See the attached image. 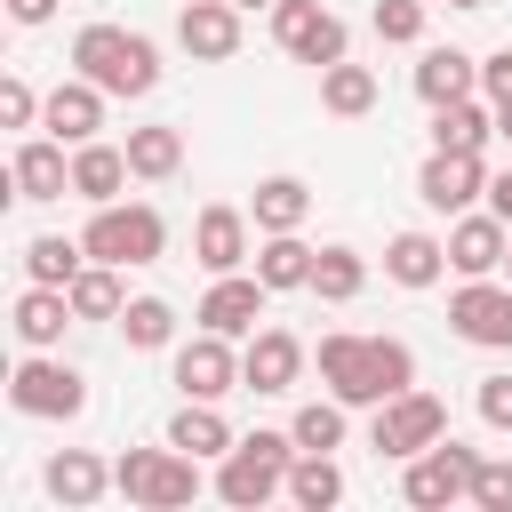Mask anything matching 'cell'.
I'll list each match as a JSON object with an SVG mask.
<instances>
[{
	"instance_id": "28",
	"label": "cell",
	"mask_w": 512,
	"mask_h": 512,
	"mask_svg": "<svg viewBox=\"0 0 512 512\" xmlns=\"http://www.w3.org/2000/svg\"><path fill=\"white\" fill-rule=\"evenodd\" d=\"M248 216H256V232H304V216H312V184H304V176H264L256 200H248Z\"/></svg>"
},
{
	"instance_id": "20",
	"label": "cell",
	"mask_w": 512,
	"mask_h": 512,
	"mask_svg": "<svg viewBox=\"0 0 512 512\" xmlns=\"http://www.w3.org/2000/svg\"><path fill=\"white\" fill-rule=\"evenodd\" d=\"M40 488H48L64 512H88V504H104V488H112V464H104L96 448H56V456L40 464Z\"/></svg>"
},
{
	"instance_id": "19",
	"label": "cell",
	"mask_w": 512,
	"mask_h": 512,
	"mask_svg": "<svg viewBox=\"0 0 512 512\" xmlns=\"http://www.w3.org/2000/svg\"><path fill=\"white\" fill-rule=\"evenodd\" d=\"M8 184H16V200H64V192H72V152H64V136H24L16 160H8Z\"/></svg>"
},
{
	"instance_id": "14",
	"label": "cell",
	"mask_w": 512,
	"mask_h": 512,
	"mask_svg": "<svg viewBox=\"0 0 512 512\" xmlns=\"http://www.w3.org/2000/svg\"><path fill=\"white\" fill-rule=\"evenodd\" d=\"M504 248H512V224H504L496 208H464V216H448V272L488 280V272H504Z\"/></svg>"
},
{
	"instance_id": "2",
	"label": "cell",
	"mask_w": 512,
	"mask_h": 512,
	"mask_svg": "<svg viewBox=\"0 0 512 512\" xmlns=\"http://www.w3.org/2000/svg\"><path fill=\"white\" fill-rule=\"evenodd\" d=\"M72 72H88L104 96H152L160 88V48L128 24H80L72 32Z\"/></svg>"
},
{
	"instance_id": "38",
	"label": "cell",
	"mask_w": 512,
	"mask_h": 512,
	"mask_svg": "<svg viewBox=\"0 0 512 512\" xmlns=\"http://www.w3.org/2000/svg\"><path fill=\"white\" fill-rule=\"evenodd\" d=\"M472 504H480V512H512V456H480V472H472Z\"/></svg>"
},
{
	"instance_id": "21",
	"label": "cell",
	"mask_w": 512,
	"mask_h": 512,
	"mask_svg": "<svg viewBox=\"0 0 512 512\" xmlns=\"http://www.w3.org/2000/svg\"><path fill=\"white\" fill-rule=\"evenodd\" d=\"M40 128H48V136H64V144H88V136L104 128V88H96L88 72L56 80V88H48V104H40Z\"/></svg>"
},
{
	"instance_id": "30",
	"label": "cell",
	"mask_w": 512,
	"mask_h": 512,
	"mask_svg": "<svg viewBox=\"0 0 512 512\" xmlns=\"http://www.w3.org/2000/svg\"><path fill=\"white\" fill-rule=\"evenodd\" d=\"M288 504H296V512H328V504H344V472H336V456L296 448V464H288Z\"/></svg>"
},
{
	"instance_id": "23",
	"label": "cell",
	"mask_w": 512,
	"mask_h": 512,
	"mask_svg": "<svg viewBox=\"0 0 512 512\" xmlns=\"http://www.w3.org/2000/svg\"><path fill=\"white\" fill-rule=\"evenodd\" d=\"M488 136H496V104L488 96L432 104V152H488Z\"/></svg>"
},
{
	"instance_id": "39",
	"label": "cell",
	"mask_w": 512,
	"mask_h": 512,
	"mask_svg": "<svg viewBox=\"0 0 512 512\" xmlns=\"http://www.w3.org/2000/svg\"><path fill=\"white\" fill-rule=\"evenodd\" d=\"M472 408H480V424H488V432H512V368H496V376H480V392H472Z\"/></svg>"
},
{
	"instance_id": "25",
	"label": "cell",
	"mask_w": 512,
	"mask_h": 512,
	"mask_svg": "<svg viewBox=\"0 0 512 512\" xmlns=\"http://www.w3.org/2000/svg\"><path fill=\"white\" fill-rule=\"evenodd\" d=\"M312 264H320V248H312L304 232H264V240H256V280H264L272 296L312 288Z\"/></svg>"
},
{
	"instance_id": "10",
	"label": "cell",
	"mask_w": 512,
	"mask_h": 512,
	"mask_svg": "<svg viewBox=\"0 0 512 512\" xmlns=\"http://www.w3.org/2000/svg\"><path fill=\"white\" fill-rule=\"evenodd\" d=\"M448 328L464 336V344H480V352H512V280H464L456 296H448Z\"/></svg>"
},
{
	"instance_id": "26",
	"label": "cell",
	"mask_w": 512,
	"mask_h": 512,
	"mask_svg": "<svg viewBox=\"0 0 512 512\" xmlns=\"http://www.w3.org/2000/svg\"><path fill=\"white\" fill-rule=\"evenodd\" d=\"M416 96H424V104L480 96V56H464V48H424V56H416Z\"/></svg>"
},
{
	"instance_id": "9",
	"label": "cell",
	"mask_w": 512,
	"mask_h": 512,
	"mask_svg": "<svg viewBox=\"0 0 512 512\" xmlns=\"http://www.w3.org/2000/svg\"><path fill=\"white\" fill-rule=\"evenodd\" d=\"M272 40H280L296 64H312V72H328V64H344V56H352L344 16H336V8H320V0H272Z\"/></svg>"
},
{
	"instance_id": "35",
	"label": "cell",
	"mask_w": 512,
	"mask_h": 512,
	"mask_svg": "<svg viewBox=\"0 0 512 512\" xmlns=\"http://www.w3.org/2000/svg\"><path fill=\"white\" fill-rule=\"evenodd\" d=\"M120 336H128V352H168L176 344V304L168 296H128Z\"/></svg>"
},
{
	"instance_id": "11",
	"label": "cell",
	"mask_w": 512,
	"mask_h": 512,
	"mask_svg": "<svg viewBox=\"0 0 512 512\" xmlns=\"http://www.w3.org/2000/svg\"><path fill=\"white\" fill-rule=\"evenodd\" d=\"M168 368H176V392H184V400H224V392H248V384H240V352H232V336H216V328L184 336Z\"/></svg>"
},
{
	"instance_id": "46",
	"label": "cell",
	"mask_w": 512,
	"mask_h": 512,
	"mask_svg": "<svg viewBox=\"0 0 512 512\" xmlns=\"http://www.w3.org/2000/svg\"><path fill=\"white\" fill-rule=\"evenodd\" d=\"M232 8H272V0H232Z\"/></svg>"
},
{
	"instance_id": "13",
	"label": "cell",
	"mask_w": 512,
	"mask_h": 512,
	"mask_svg": "<svg viewBox=\"0 0 512 512\" xmlns=\"http://www.w3.org/2000/svg\"><path fill=\"white\" fill-rule=\"evenodd\" d=\"M256 216L248 208H232V200H216V208H200L192 216V256H200V272L216 280V272H248V256H256Z\"/></svg>"
},
{
	"instance_id": "5",
	"label": "cell",
	"mask_w": 512,
	"mask_h": 512,
	"mask_svg": "<svg viewBox=\"0 0 512 512\" xmlns=\"http://www.w3.org/2000/svg\"><path fill=\"white\" fill-rule=\"evenodd\" d=\"M80 240H88L96 264H120V272H128V264H160V256H168V216H160L152 200H104Z\"/></svg>"
},
{
	"instance_id": "31",
	"label": "cell",
	"mask_w": 512,
	"mask_h": 512,
	"mask_svg": "<svg viewBox=\"0 0 512 512\" xmlns=\"http://www.w3.org/2000/svg\"><path fill=\"white\" fill-rule=\"evenodd\" d=\"M88 264V240H64V232H32L24 240V280H48V288H72Z\"/></svg>"
},
{
	"instance_id": "29",
	"label": "cell",
	"mask_w": 512,
	"mask_h": 512,
	"mask_svg": "<svg viewBox=\"0 0 512 512\" xmlns=\"http://www.w3.org/2000/svg\"><path fill=\"white\" fill-rule=\"evenodd\" d=\"M168 440H176L184 456H200V464H208V456H224L240 432L224 424V408H216V400H184V408L168 416Z\"/></svg>"
},
{
	"instance_id": "15",
	"label": "cell",
	"mask_w": 512,
	"mask_h": 512,
	"mask_svg": "<svg viewBox=\"0 0 512 512\" xmlns=\"http://www.w3.org/2000/svg\"><path fill=\"white\" fill-rule=\"evenodd\" d=\"M264 304H272V288H264V280H256V272H216V280H208V296H200V312H192V320H200V328H216V336H232V344H240V336H256V320H264Z\"/></svg>"
},
{
	"instance_id": "16",
	"label": "cell",
	"mask_w": 512,
	"mask_h": 512,
	"mask_svg": "<svg viewBox=\"0 0 512 512\" xmlns=\"http://www.w3.org/2000/svg\"><path fill=\"white\" fill-rule=\"evenodd\" d=\"M240 16L248 8H232V0H184L176 8V48L192 64H232L240 56Z\"/></svg>"
},
{
	"instance_id": "47",
	"label": "cell",
	"mask_w": 512,
	"mask_h": 512,
	"mask_svg": "<svg viewBox=\"0 0 512 512\" xmlns=\"http://www.w3.org/2000/svg\"><path fill=\"white\" fill-rule=\"evenodd\" d=\"M504 280H512V248H504Z\"/></svg>"
},
{
	"instance_id": "36",
	"label": "cell",
	"mask_w": 512,
	"mask_h": 512,
	"mask_svg": "<svg viewBox=\"0 0 512 512\" xmlns=\"http://www.w3.org/2000/svg\"><path fill=\"white\" fill-rule=\"evenodd\" d=\"M288 432H296V448L336 456V448H344V400H336V392H328V400H304V408L288 416Z\"/></svg>"
},
{
	"instance_id": "18",
	"label": "cell",
	"mask_w": 512,
	"mask_h": 512,
	"mask_svg": "<svg viewBox=\"0 0 512 512\" xmlns=\"http://www.w3.org/2000/svg\"><path fill=\"white\" fill-rule=\"evenodd\" d=\"M296 376H304V344L288 336V328H256L248 344H240V384L248 392H296Z\"/></svg>"
},
{
	"instance_id": "7",
	"label": "cell",
	"mask_w": 512,
	"mask_h": 512,
	"mask_svg": "<svg viewBox=\"0 0 512 512\" xmlns=\"http://www.w3.org/2000/svg\"><path fill=\"white\" fill-rule=\"evenodd\" d=\"M432 440H448V400H440V392H424V384L392 392V400L368 416V448H376V456H392V464L424 456Z\"/></svg>"
},
{
	"instance_id": "24",
	"label": "cell",
	"mask_w": 512,
	"mask_h": 512,
	"mask_svg": "<svg viewBox=\"0 0 512 512\" xmlns=\"http://www.w3.org/2000/svg\"><path fill=\"white\" fill-rule=\"evenodd\" d=\"M448 272V240L440 232H392L384 240V280L392 288H432Z\"/></svg>"
},
{
	"instance_id": "6",
	"label": "cell",
	"mask_w": 512,
	"mask_h": 512,
	"mask_svg": "<svg viewBox=\"0 0 512 512\" xmlns=\"http://www.w3.org/2000/svg\"><path fill=\"white\" fill-rule=\"evenodd\" d=\"M8 408L16 416H40V424H72L88 408V376L72 360H56V352H24L8 368Z\"/></svg>"
},
{
	"instance_id": "37",
	"label": "cell",
	"mask_w": 512,
	"mask_h": 512,
	"mask_svg": "<svg viewBox=\"0 0 512 512\" xmlns=\"http://www.w3.org/2000/svg\"><path fill=\"white\" fill-rule=\"evenodd\" d=\"M424 16H432V0H376L368 24H376L384 48H416V40H424Z\"/></svg>"
},
{
	"instance_id": "17",
	"label": "cell",
	"mask_w": 512,
	"mask_h": 512,
	"mask_svg": "<svg viewBox=\"0 0 512 512\" xmlns=\"http://www.w3.org/2000/svg\"><path fill=\"white\" fill-rule=\"evenodd\" d=\"M72 320H80V312H72V288H48V280H24L16 312H8V328H16L24 352H56Z\"/></svg>"
},
{
	"instance_id": "1",
	"label": "cell",
	"mask_w": 512,
	"mask_h": 512,
	"mask_svg": "<svg viewBox=\"0 0 512 512\" xmlns=\"http://www.w3.org/2000/svg\"><path fill=\"white\" fill-rule=\"evenodd\" d=\"M320 376H328V392L344 408H384L392 392L416 384V352L400 336H352V328H336V336H320Z\"/></svg>"
},
{
	"instance_id": "45",
	"label": "cell",
	"mask_w": 512,
	"mask_h": 512,
	"mask_svg": "<svg viewBox=\"0 0 512 512\" xmlns=\"http://www.w3.org/2000/svg\"><path fill=\"white\" fill-rule=\"evenodd\" d=\"M432 8H488V0H432Z\"/></svg>"
},
{
	"instance_id": "27",
	"label": "cell",
	"mask_w": 512,
	"mask_h": 512,
	"mask_svg": "<svg viewBox=\"0 0 512 512\" xmlns=\"http://www.w3.org/2000/svg\"><path fill=\"white\" fill-rule=\"evenodd\" d=\"M128 168H136V184H168L184 168V128H168V120L128 128Z\"/></svg>"
},
{
	"instance_id": "32",
	"label": "cell",
	"mask_w": 512,
	"mask_h": 512,
	"mask_svg": "<svg viewBox=\"0 0 512 512\" xmlns=\"http://www.w3.org/2000/svg\"><path fill=\"white\" fill-rule=\"evenodd\" d=\"M360 288H368V256L344 248V240H328L320 264H312V296H320V304H352Z\"/></svg>"
},
{
	"instance_id": "4",
	"label": "cell",
	"mask_w": 512,
	"mask_h": 512,
	"mask_svg": "<svg viewBox=\"0 0 512 512\" xmlns=\"http://www.w3.org/2000/svg\"><path fill=\"white\" fill-rule=\"evenodd\" d=\"M112 488H120L136 512H184V504H192L200 488H216V480H200V456H184V448L168 440V448H120Z\"/></svg>"
},
{
	"instance_id": "12",
	"label": "cell",
	"mask_w": 512,
	"mask_h": 512,
	"mask_svg": "<svg viewBox=\"0 0 512 512\" xmlns=\"http://www.w3.org/2000/svg\"><path fill=\"white\" fill-rule=\"evenodd\" d=\"M416 200H424L432 216H464L472 200H488V160H480V152H424Z\"/></svg>"
},
{
	"instance_id": "40",
	"label": "cell",
	"mask_w": 512,
	"mask_h": 512,
	"mask_svg": "<svg viewBox=\"0 0 512 512\" xmlns=\"http://www.w3.org/2000/svg\"><path fill=\"white\" fill-rule=\"evenodd\" d=\"M40 104H48V96H32V80H24V72H8V80H0V128H32V120H40Z\"/></svg>"
},
{
	"instance_id": "34",
	"label": "cell",
	"mask_w": 512,
	"mask_h": 512,
	"mask_svg": "<svg viewBox=\"0 0 512 512\" xmlns=\"http://www.w3.org/2000/svg\"><path fill=\"white\" fill-rule=\"evenodd\" d=\"M72 312L80 320H120L128 312V288H120V264H80V280H72Z\"/></svg>"
},
{
	"instance_id": "8",
	"label": "cell",
	"mask_w": 512,
	"mask_h": 512,
	"mask_svg": "<svg viewBox=\"0 0 512 512\" xmlns=\"http://www.w3.org/2000/svg\"><path fill=\"white\" fill-rule=\"evenodd\" d=\"M472 472H480V448L432 440L424 456L400 464V496H408L416 512H448V504H472Z\"/></svg>"
},
{
	"instance_id": "22",
	"label": "cell",
	"mask_w": 512,
	"mask_h": 512,
	"mask_svg": "<svg viewBox=\"0 0 512 512\" xmlns=\"http://www.w3.org/2000/svg\"><path fill=\"white\" fill-rule=\"evenodd\" d=\"M128 176H136V168H128V144H104V136L72 144V192H80L88 208L120 200V184H128Z\"/></svg>"
},
{
	"instance_id": "43",
	"label": "cell",
	"mask_w": 512,
	"mask_h": 512,
	"mask_svg": "<svg viewBox=\"0 0 512 512\" xmlns=\"http://www.w3.org/2000/svg\"><path fill=\"white\" fill-rule=\"evenodd\" d=\"M488 208L512 224V168H496V176H488Z\"/></svg>"
},
{
	"instance_id": "42",
	"label": "cell",
	"mask_w": 512,
	"mask_h": 512,
	"mask_svg": "<svg viewBox=\"0 0 512 512\" xmlns=\"http://www.w3.org/2000/svg\"><path fill=\"white\" fill-rule=\"evenodd\" d=\"M8 16L32 32V24H48V16H56V0H8Z\"/></svg>"
},
{
	"instance_id": "3",
	"label": "cell",
	"mask_w": 512,
	"mask_h": 512,
	"mask_svg": "<svg viewBox=\"0 0 512 512\" xmlns=\"http://www.w3.org/2000/svg\"><path fill=\"white\" fill-rule=\"evenodd\" d=\"M288 464H296V432H240L216 456V496L232 512H264L272 496H288Z\"/></svg>"
},
{
	"instance_id": "44",
	"label": "cell",
	"mask_w": 512,
	"mask_h": 512,
	"mask_svg": "<svg viewBox=\"0 0 512 512\" xmlns=\"http://www.w3.org/2000/svg\"><path fill=\"white\" fill-rule=\"evenodd\" d=\"M496 136H504V144H512V104H496Z\"/></svg>"
},
{
	"instance_id": "41",
	"label": "cell",
	"mask_w": 512,
	"mask_h": 512,
	"mask_svg": "<svg viewBox=\"0 0 512 512\" xmlns=\"http://www.w3.org/2000/svg\"><path fill=\"white\" fill-rule=\"evenodd\" d=\"M480 96H488V104H512V48L480 56Z\"/></svg>"
},
{
	"instance_id": "33",
	"label": "cell",
	"mask_w": 512,
	"mask_h": 512,
	"mask_svg": "<svg viewBox=\"0 0 512 512\" xmlns=\"http://www.w3.org/2000/svg\"><path fill=\"white\" fill-rule=\"evenodd\" d=\"M320 104H328L336 120L376 112V72H368V64H352V56H344V64H328V72H320Z\"/></svg>"
}]
</instances>
